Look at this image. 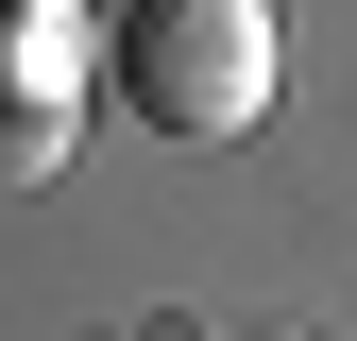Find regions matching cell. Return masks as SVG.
Instances as JSON below:
<instances>
[{
	"label": "cell",
	"instance_id": "obj_1",
	"mask_svg": "<svg viewBox=\"0 0 357 341\" xmlns=\"http://www.w3.org/2000/svg\"><path fill=\"white\" fill-rule=\"evenodd\" d=\"M102 68H119V103L153 137H255L289 52H273V0H119Z\"/></svg>",
	"mask_w": 357,
	"mask_h": 341
},
{
	"label": "cell",
	"instance_id": "obj_2",
	"mask_svg": "<svg viewBox=\"0 0 357 341\" xmlns=\"http://www.w3.org/2000/svg\"><path fill=\"white\" fill-rule=\"evenodd\" d=\"M85 137V52H68V17H17L0 0V188H52Z\"/></svg>",
	"mask_w": 357,
	"mask_h": 341
},
{
	"label": "cell",
	"instance_id": "obj_3",
	"mask_svg": "<svg viewBox=\"0 0 357 341\" xmlns=\"http://www.w3.org/2000/svg\"><path fill=\"white\" fill-rule=\"evenodd\" d=\"M17 17H68V0H17Z\"/></svg>",
	"mask_w": 357,
	"mask_h": 341
},
{
	"label": "cell",
	"instance_id": "obj_4",
	"mask_svg": "<svg viewBox=\"0 0 357 341\" xmlns=\"http://www.w3.org/2000/svg\"><path fill=\"white\" fill-rule=\"evenodd\" d=\"M289 341H306V324H289Z\"/></svg>",
	"mask_w": 357,
	"mask_h": 341
}]
</instances>
